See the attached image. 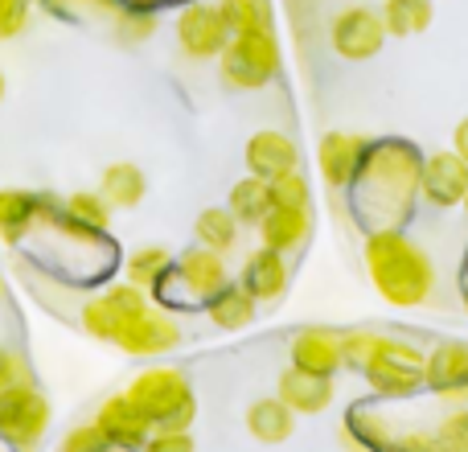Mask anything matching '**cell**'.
I'll return each instance as SVG.
<instances>
[{
	"label": "cell",
	"instance_id": "1",
	"mask_svg": "<svg viewBox=\"0 0 468 452\" xmlns=\"http://www.w3.org/2000/svg\"><path fill=\"white\" fill-rule=\"evenodd\" d=\"M420 165L423 156L403 140H378V145L366 140L362 165L349 186H354L357 214L370 222V231L399 226L411 214V202L420 194Z\"/></svg>",
	"mask_w": 468,
	"mask_h": 452
},
{
	"label": "cell",
	"instance_id": "2",
	"mask_svg": "<svg viewBox=\"0 0 468 452\" xmlns=\"http://www.w3.org/2000/svg\"><path fill=\"white\" fill-rule=\"evenodd\" d=\"M362 255H366V275H370L374 292L382 300H390L399 308H415L431 300V292H436V264H431V255L411 234H403L399 226L370 231Z\"/></svg>",
	"mask_w": 468,
	"mask_h": 452
},
{
	"label": "cell",
	"instance_id": "3",
	"mask_svg": "<svg viewBox=\"0 0 468 452\" xmlns=\"http://www.w3.org/2000/svg\"><path fill=\"white\" fill-rule=\"evenodd\" d=\"M132 404L148 415L153 428H189L197 415V399L189 379L177 366H153V371H140L128 387Z\"/></svg>",
	"mask_w": 468,
	"mask_h": 452
},
{
	"label": "cell",
	"instance_id": "4",
	"mask_svg": "<svg viewBox=\"0 0 468 452\" xmlns=\"http://www.w3.org/2000/svg\"><path fill=\"white\" fill-rule=\"evenodd\" d=\"M222 66V82L230 91H259L275 79L280 70V38L271 29H250V33H234L227 41V49L218 54Z\"/></svg>",
	"mask_w": 468,
	"mask_h": 452
},
{
	"label": "cell",
	"instance_id": "5",
	"mask_svg": "<svg viewBox=\"0 0 468 452\" xmlns=\"http://www.w3.org/2000/svg\"><path fill=\"white\" fill-rule=\"evenodd\" d=\"M230 284L227 259L210 247H194L181 259H173L165 280L156 284V296H181V305H206L214 292H222Z\"/></svg>",
	"mask_w": 468,
	"mask_h": 452
},
{
	"label": "cell",
	"instance_id": "6",
	"mask_svg": "<svg viewBox=\"0 0 468 452\" xmlns=\"http://www.w3.org/2000/svg\"><path fill=\"white\" fill-rule=\"evenodd\" d=\"M423 362H428V354H420L415 346H407V341H395L382 333L378 338V350H374V358L366 362V382H370L374 395L382 399H407L415 395V391L423 387Z\"/></svg>",
	"mask_w": 468,
	"mask_h": 452
},
{
	"label": "cell",
	"instance_id": "7",
	"mask_svg": "<svg viewBox=\"0 0 468 452\" xmlns=\"http://www.w3.org/2000/svg\"><path fill=\"white\" fill-rule=\"evenodd\" d=\"M49 428V399L33 382L0 391V440L16 452H29L41 445Z\"/></svg>",
	"mask_w": 468,
	"mask_h": 452
},
{
	"label": "cell",
	"instance_id": "8",
	"mask_svg": "<svg viewBox=\"0 0 468 452\" xmlns=\"http://www.w3.org/2000/svg\"><path fill=\"white\" fill-rule=\"evenodd\" d=\"M329 46L346 62H370L387 46V25L370 5H349L329 21Z\"/></svg>",
	"mask_w": 468,
	"mask_h": 452
},
{
	"label": "cell",
	"instance_id": "9",
	"mask_svg": "<svg viewBox=\"0 0 468 452\" xmlns=\"http://www.w3.org/2000/svg\"><path fill=\"white\" fill-rule=\"evenodd\" d=\"M148 308V292L136 288V284H112L103 296H90L82 305V329L90 333L95 341H115V333L132 321L136 313Z\"/></svg>",
	"mask_w": 468,
	"mask_h": 452
},
{
	"label": "cell",
	"instance_id": "10",
	"mask_svg": "<svg viewBox=\"0 0 468 452\" xmlns=\"http://www.w3.org/2000/svg\"><path fill=\"white\" fill-rule=\"evenodd\" d=\"M230 41V29L222 21L218 5H202V0H189L177 13V46L186 58L206 62V58H218Z\"/></svg>",
	"mask_w": 468,
	"mask_h": 452
},
{
	"label": "cell",
	"instance_id": "11",
	"mask_svg": "<svg viewBox=\"0 0 468 452\" xmlns=\"http://www.w3.org/2000/svg\"><path fill=\"white\" fill-rule=\"evenodd\" d=\"M177 341H181V325L173 321L169 313L148 305L144 313H136L120 333H115L112 346H120L123 354H132V358H156V354L177 350Z\"/></svg>",
	"mask_w": 468,
	"mask_h": 452
},
{
	"label": "cell",
	"instance_id": "12",
	"mask_svg": "<svg viewBox=\"0 0 468 452\" xmlns=\"http://www.w3.org/2000/svg\"><path fill=\"white\" fill-rule=\"evenodd\" d=\"M420 189L436 210L461 206L468 194V165L456 153H431L420 165Z\"/></svg>",
	"mask_w": 468,
	"mask_h": 452
},
{
	"label": "cell",
	"instance_id": "13",
	"mask_svg": "<svg viewBox=\"0 0 468 452\" xmlns=\"http://www.w3.org/2000/svg\"><path fill=\"white\" fill-rule=\"evenodd\" d=\"M95 428L107 436V445L123 448V452L144 448V440L153 436V424H148V415L140 412L136 404H132L128 391H123V395H112L103 407H99Z\"/></svg>",
	"mask_w": 468,
	"mask_h": 452
},
{
	"label": "cell",
	"instance_id": "14",
	"mask_svg": "<svg viewBox=\"0 0 468 452\" xmlns=\"http://www.w3.org/2000/svg\"><path fill=\"white\" fill-rule=\"evenodd\" d=\"M423 387H431L440 399L461 404L468 391V341H440L423 362Z\"/></svg>",
	"mask_w": 468,
	"mask_h": 452
},
{
	"label": "cell",
	"instance_id": "15",
	"mask_svg": "<svg viewBox=\"0 0 468 452\" xmlns=\"http://www.w3.org/2000/svg\"><path fill=\"white\" fill-rule=\"evenodd\" d=\"M247 173L250 178H263V181H275L283 178V173L300 169V148L292 136H283V132L275 128H263L255 132V136L247 140Z\"/></svg>",
	"mask_w": 468,
	"mask_h": 452
},
{
	"label": "cell",
	"instance_id": "16",
	"mask_svg": "<svg viewBox=\"0 0 468 452\" xmlns=\"http://www.w3.org/2000/svg\"><path fill=\"white\" fill-rule=\"evenodd\" d=\"M366 140L354 132H324L321 145H316V169H321L324 186L329 189H349L357 165H362Z\"/></svg>",
	"mask_w": 468,
	"mask_h": 452
},
{
	"label": "cell",
	"instance_id": "17",
	"mask_svg": "<svg viewBox=\"0 0 468 452\" xmlns=\"http://www.w3.org/2000/svg\"><path fill=\"white\" fill-rule=\"evenodd\" d=\"M313 234V206H271L259 222V242L280 255L300 251Z\"/></svg>",
	"mask_w": 468,
	"mask_h": 452
},
{
	"label": "cell",
	"instance_id": "18",
	"mask_svg": "<svg viewBox=\"0 0 468 452\" xmlns=\"http://www.w3.org/2000/svg\"><path fill=\"white\" fill-rule=\"evenodd\" d=\"M275 395L292 407L296 415H321L324 407L333 404V379L329 374H313L300 371V366H288L275 382Z\"/></svg>",
	"mask_w": 468,
	"mask_h": 452
},
{
	"label": "cell",
	"instance_id": "19",
	"mask_svg": "<svg viewBox=\"0 0 468 452\" xmlns=\"http://www.w3.org/2000/svg\"><path fill=\"white\" fill-rule=\"evenodd\" d=\"M292 366L313 371V374H329L333 379V374L341 371V333L321 329V325L300 329L296 338H292Z\"/></svg>",
	"mask_w": 468,
	"mask_h": 452
},
{
	"label": "cell",
	"instance_id": "20",
	"mask_svg": "<svg viewBox=\"0 0 468 452\" xmlns=\"http://www.w3.org/2000/svg\"><path fill=\"white\" fill-rule=\"evenodd\" d=\"M242 288L255 300H280L288 292V264H283L280 251L259 247L247 255V267H242Z\"/></svg>",
	"mask_w": 468,
	"mask_h": 452
},
{
	"label": "cell",
	"instance_id": "21",
	"mask_svg": "<svg viewBox=\"0 0 468 452\" xmlns=\"http://www.w3.org/2000/svg\"><path fill=\"white\" fill-rule=\"evenodd\" d=\"M247 432L259 445H283V440L296 432V412H292L280 395L255 399V404L247 407Z\"/></svg>",
	"mask_w": 468,
	"mask_h": 452
},
{
	"label": "cell",
	"instance_id": "22",
	"mask_svg": "<svg viewBox=\"0 0 468 452\" xmlns=\"http://www.w3.org/2000/svg\"><path fill=\"white\" fill-rule=\"evenodd\" d=\"M41 222V194L29 189H0V239L21 242Z\"/></svg>",
	"mask_w": 468,
	"mask_h": 452
},
{
	"label": "cell",
	"instance_id": "23",
	"mask_svg": "<svg viewBox=\"0 0 468 452\" xmlns=\"http://www.w3.org/2000/svg\"><path fill=\"white\" fill-rule=\"evenodd\" d=\"M259 313V300L250 296L242 284H227L222 292H214L210 300H206V317H210V325H218V329H247L250 321H255Z\"/></svg>",
	"mask_w": 468,
	"mask_h": 452
},
{
	"label": "cell",
	"instance_id": "24",
	"mask_svg": "<svg viewBox=\"0 0 468 452\" xmlns=\"http://www.w3.org/2000/svg\"><path fill=\"white\" fill-rule=\"evenodd\" d=\"M144 173L136 169V165L128 161H115L103 169V186H99V194H103V202L112 206V210H132V206L144 202Z\"/></svg>",
	"mask_w": 468,
	"mask_h": 452
},
{
	"label": "cell",
	"instance_id": "25",
	"mask_svg": "<svg viewBox=\"0 0 468 452\" xmlns=\"http://www.w3.org/2000/svg\"><path fill=\"white\" fill-rule=\"evenodd\" d=\"M271 181H263V178H242V181H234L230 186V198H227V210L239 219V226H259L263 222V214L271 210Z\"/></svg>",
	"mask_w": 468,
	"mask_h": 452
},
{
	"label": "cell",
	"instance_id": "26",
	"mask_svg": "<svg viewBox=\"0 0 468 452\" xmlns=\"http://www.w3.org/2000/svg\"><path fill=\"white\" fill-rule=\"evenodd\" d=\"M387 38H415L431 25V0H382L378 8Z\"/></svg>",
	"mask_w": 468,
	"mask_h": 452
},
{
	"label": "cell",
	"instance_id": "27",
	"mask_svg": "<svg viewBox=\"0 0 468 452\" xmlns=\"http://www.w3.org/2000/svg\"><path fill=\"white\" fill-rule=\"evenodd\" d=\"M194 234H197V247H210L218 255H227V251H234V242H239V219H234L227 206H210V210L197 214Z\"/></svg>",
	"mask_w": 468,
	"mask_h": 452
},
{
	"label": "cell",
	"instance_id": "28",
	"mask_svg": "<svg viewBox=\"0 0 468 452\" xmlns=\"http://www.w3.org/2000/svg\"><path fill=\"white\" fill-rule=\"evenodd\" d=\"M169 264H173V255H169L165 247H140V251H132L123 267H128V284H136V288L153 292L156 284L165 280Z\"/></svg>",
	"mask_w": 468,
	"mask_h": 452
},
{
	"label": "cell",
	"instance_id": "29",
	"mask_svg": "<svg viewBox=\"0 0 468 452\" xmlns=\"http://www.w3.org/2000/svg\"><path fill=\"white\" fill-rule=\"evenodd\" d=\"M218 13L227 21L230 38L250 29H271V0H222Z\"/></svg>",
	"mask_w": 468,
	"mask_h": 452
},
{
	"label": "cell",
	"instance_id": "30",
	"mask_svg": "<svg viewBox=\"0 0 468 452\" xmlns=\"http://www.w3.org/2000/svg\"><path fill=\"white\" fill-rule=\"evenodd\" d=\"M62 214L70 219L74 226H87V231H107V222H112V206L103 202V194H87V189H79V194L66 198Z\"/></svg>",
	"mask_w": 468,
	"mask_h": 452
},
{
	"label": "cell",
	"instance_id": "31",
	"mask_svg": "<svg viewBox=\"0 0 468 452\" xmlns=\"http://www.w3.org/2000/svg\"><path fill=\"white\" fill-rule=\"evenodd\" d=\"M378 338L382 333H370V329H354V333H341V366L346 371H366V362L374 358L378 350Z\"/></svg>",
	"mask_w": 468,
	"mask_h": 452
},
{
	"label": "cell",
	"instance_id": "32",
	"mask_svg": "<svg viewBox=\"0 0 468 452\" xmlns=\"http://www.w3.org/2000/svg\"><path fill=\"white\" fill-rule=\"evenodd\" d=\"M431 445H436V452H468V407L444 415L431 428Z\"/></svg>",
	"mask_w": 468,
	"mask_h": 452
},
{
	"label": "cell",
	"instance_id": "33",
	"mask_svg": "<svg viewBox=\"0 0 468 452\" xmlns=\"http://www.w3.org/2000/svg\"><path fill=\"white\" fill-rule=\"evenodd\" d=\"M115 29H120L123 41H148L156 33V13L153 8L120 5V13H115Z\"/></svg>",
	"mask_w": 468,
	"mask_h": 452
},
{
	"label": "cell",
	"instance_id": "34",
	"mask_svg": "<svg viewBox=\"0 0 468 452\" xmlns=\"http://www.w3.org/2000/svg\"><path fill=\"white\" fill-rule=\"evenodd\" d=\"M271 202L275 206H313V186H308V178L300 169H292L271 181Z\"/></svg>",
	"mask_w": 468,
	"mask_h": 452
},
{
	"label": "cell",
	"instance_id": "35",
	"mask_svg": "<svg viewBox=\"0 0 468 452\" xmlns=\"http://www.w3.org/2000/svg\"><path fill=\"white\" fill-rule=\"evenodd\" d=\"M144 452H194V436L189 428H153L144 440Z\"/></svg>",
	"mask_w": 468,
	"mask_h": 452
},
{
	"label": "cell",
	"instance_id": "36",
	"mask_svg": "<svg viewBox=\"0 0 468 452\" xmlns=\"http://www.w3.org/2000/svg\"><path fill=\"white\" fill-rule=\"evenodd\" d=\"M21 382H33L29 379V362H25L13 346H0V391L21 387Z\"/></svg>",
	"mask_w": 468,
	"mask_h": 452
},
{
	"label": "cell",
	"instance_id": "37",
	"mask_svg": "<svg viewBox=\"0 0 468 452\" xmlns=\"http://www.w3.org/2000/svg\"><path fill=\"white\" fill-rule=\"evenodd\" d=\"M29 21V0H0V41H13Z\"/></svg>",
	"mask_w": 468,
	"mask_h": 452
},
{
	"label": "cell",
	"instance_id": "38",
	"mask_svg": "<svg viewBox=\"0 0 468 452\" xmlns=\"http://www.w3.org/2000/svg\"><path fill=\"white\" fill-rule=\"evenodd\" d=\"M62 452H112V445H107V436L95 424H82V428H74L70 436L62 440Z\"/></svg>",
	"mask_w": 468,
	"mask_h": 452
},
{
	"label": "cell",
	"instance_id": "39",
	"mask_svg": "<svg viewBox=\"0 0 468 452\" xmlns=\"http://www.w3.org/2000/svg\"><path fill=\"white\" fill-rule=\"evenodd\" d=\"M452 153L468 165V115H464L461 124H456V132H452Z\"/></svg>",
	"mask_w": 468,
	"mask_h": 452
},
{
	"label": "cell",
	"instance_id": "40",
	"mask_svg": "<svg viewBox=\"0 0 468 452\" xmlns=\"http://www.w3.org/2000/svg\"><path fill=\"white\" fill-rule=\"evenodd\" d=\"M0 103H5V70H0Z\"/></svg>",
	"mask_w": 468,
	"mask_h": 452
},
{
	"label": "cell",
	"instance_id": "41",
	"mask_svg": "<svg viewBox=\"0 0 468 452\" xmlns=\"http://www.w3.org/2000/svg\"><path fill=\"white\" fill-rule=\"evenodd\" d=\"M461 206H464V214H468V194H464V202H461Z\"/></svg>",
	"mask_w": 468,
	"mask_h": 452
},
{
	"label": "cell",
	"instance_id": "42",
	"mask_svg": "<svg viewBox=\"0 0 468 452\" xmlns=\"http://www.w3.org/2000/svg\"><path fill=\"white\" fill-rule=\"evenodd\" d=\"M461 404H468V391H464V395H461Z\"/></svg>",
	"mask_w": 468,
	"mask_h": 452
},
{
	"label": "cell",
	"instance_id": "43",
	"mask_svg": "<svg viewBox=\"0 0 468 452\" xmlns=\"http://www.w3.org/2000/svg\"><path fill=\"white\" fill-rule=\"evenodd\" d=\"M464 313H468V296H464Z\"/></svg>",
	"mask_w": 468,
	"mask_h": 452
},
{
	"label": "cell",
	"instance_id": "44",
	"mask_svg": "<svg viewBox=\"0 0 468 452\" xmlns=\"http://www.w3.org/2000/svg\"><path fill=\"white\" fill-rule=\"evenodd\" d=\"M41 5H49V0H41Z\"/></svg>",
	"mask_w": 468,
	"mask_h": 452
},
{
	"label": "cell",
	"instance_id": "45",
	"mask_svg": "<svg viewBox=\"0 0 468 452\" xmlns=\"http://www.w3.org/2000/svg\"><path fill=\"white\" fill-rule=\"evenodd\" d=\"M0 288H5V280H0Z\"/></svg>",
	"mask_w": 468,
	"mask_h": 452
},
{
	"label": "cell",
	"instance_id": "46",
	"mask_svg": "<svg viewBox=\"0 0 468 452\" xmlns=\"http://www.w3.org/2000/svg\"><path fill=\"white\" fill-rule=\"evenodd\" d=\"M13 452H16V448H13Z\"/></svg>",
	"mask_w": 468,
	"mask_h": 452
}]
</instances>
